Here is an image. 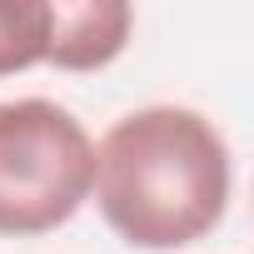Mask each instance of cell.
<instances>
[{
	"label": "cell",
	"instance_id": "obj_4",
	"mask_svg": "<svg viewBox=\"0 0 254 254\" xmlns=\"http://www.w3.org/2000/svg\"><path fill=\"white\" fill-rule=\"evenodd\" d=\"M45 60V0H0V75Z\"/></svg>",
	"mask_w": 254,
	"mask_h": 254
},
{
	"label": "cell",
	"instance_id": "obj_1",
	"mask_svg": "<svg viewBox=\"0 0 254 254\" xmlns=\"http://www.w3.org/2000/svg\"><path fill=\"white\" fill-rule=\"evenodd\" d=\"M105 224L135 249H185L229 204V145L190 105H145L115 120L95 150Z\"/></svg>",
	"mask_w": 254,
	"mask_h": 254
},
{
	"label": "cell",
	"instance_id": "obj_2",
	"mask_svg": "<svg viewBox=\"0 0 254 254\" xmlns=\"http://www.w3.org/2000/svg\"><path fill=\"white\" fill-rule=\"evenodd\" d=\"M95 190V145L55 100H0V234L35 239L75 219Z\"/></svg>",
	"mask_w": 254,
	"mask_h": 254
},
{
	"label": "cell",
	"instance_id": "obj_3",
	"mask_svg": "<svg viewBox=\"0 0 254 254\" xmlns=\"http://www.w3.org/2000/svg\"><path fill=\"white\" fill-rule=\"evenodd\" d=\"M125 0H45V60L55 70H105L130 45Z\"/></svg>",
	"mask_w": 254,
	"mask_h": 254
}]
</instances>
